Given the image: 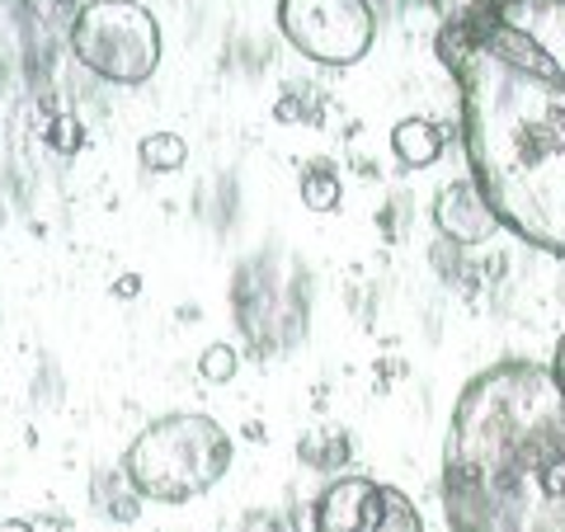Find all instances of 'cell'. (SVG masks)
<instances>
[{
    "label": "cell",
    "mask_w": 565,
    "mask_h": 532,
    "mask_svg": "<svg viewBox=\"0 0 565 532\" xmlns=\"http://www.w3.org/2000/svg\"><path fill=\"white\" fill-rule=\"evenodd\" d=\"M552 382H556V392H561V401H565V334H561V344H556V353H552Z\"/></svg>",
    "instance_id": "14"
},
{
    "label": "cell",
    "mask_w": 565,
    "mask_h": 532,
    "mask_svg": "<svg viewBox=\"0 0 565 532\" xmlns=\"http://www.w3.org/2000/svg\"><path fill=\"white\" fill-rule=\"evenodd\" d=\"M462 147L504 232L565 259V0H481L438 39Z\"/></svg>",
    "instance_id": "1"
},
{
    "label": "cell",
    "mask_w": 565,
    "mask_h": 532,
    "mask_svg": "<svg viewBox=\"0 0 565 532\" xmlns=\"http://www.w3.org/2000/svg\"><path fill=\"white\" fill-rule=\"evenodd\" d=\"M386 513V486L367 476H340L316 500V532H373Z\"/></svg>",
    "instance_id": "6"
},
{
    "label": "cell",
    "mask_w": 565,
    "mask_h": 532,
    "mask_svg": "<svg viewBox=\"0 0 565 532\" xmlns=\"http://www.w3.org/2000/svg\"><path fill=\"white\" fill-rule=\"evenodd\" d=\"M71 52L109 85H147L161 66V24L137 0H90L71 24Z\"/></svg>",
    "instance_id": "4"
},
{
    "label": "cell",
    "mask_w": 565,
    "mask_h": 532,
    "mask_svg": "<svg viewBox=\"0 0 565 532\" xmlns=\"http://www.w3.org/2000/svg\"><path fill=\"white\" fill-rule=\"evenodd\" d=\"M236 368H241V359H236L232 344H207L203 359H199V377H203L207 386H222V382L236 377Z\"/></svg>",
    "instance_id": "12"
},
{
    "label": "cell",
    "mask_w": 565,
    "mask_h": 532,
    "mask_svg": "<svg viewBox=\"0 0 565 532\" xmlns=\"http://www.w3.org/2000/svg\"><path fill=\"white\" fill-rule=\"evenodd\" d=\"M0 532H33L29 519H10V523H0Z\"/></svg>",
    "instance_id": "15"
},
{
    "label": "cell",
    "mask_w": 565,
    "mask_h": 532,
    "mask_svg": "<svg viewBox=\"0 0 565 532\" xmlns=\"http://www.w3.org/2000/svg\"><path fill=\"white\" fill-rule=\"evenodd\" d=\"M444 128L434 118H401L392 128V151L405 170H429L444 161Z\"/></svg>",
    "instance_id": "8"
},
{
    "label": "cell",
    "mask_w": 565,
    "mask_h": 532,
    "mask_svg": "<svg viewBox=\"0 0 565 532\" xmlns=\"http://www.w3.org/2000/svg\"><path fill=\"white\" fill-rule=\"evenodd\" d=\"M434 226L444 232L452 245H486L494 232H504L500 217H494V208L476 180H452L444 193L434 199Z\"/></svg>",
    "instance_id": "7"
},
{
    "label": "cell",
    "mask_w": 565,
    "mask_h": 532,
    "mask_svg": "<svg viewBox=\"0 0 565 532\" xmlns=\"http://www.w3.org/2000/svg\"><path fill=\"white\" fill-rule=\"evenodd\" d=\"M95 504L109 513V519H118V523H132L137 519V509H141V494H137V486L128 481V471H99L95 476Z\"/></svg>",
    "instance_id": "9"
},
{
    "label": "cell",
    "mask_w": 565,
    "mask_h": 532,
    "mask_svg": "<svg viewBox=\"0 0 565 532\" xmlns=\"http://www.w3.org/2000/svg\"><path fill=\"white\" fill-rule=\"evenodd\" d=\"M373 532H424V519L401 490H386V513H382V523Z\"/></svg>",
    "instance_id": "13"
},
{
    "label": "cell",
    "mask_w": 565,
    "mask_h": 532,
    "mask_svg": "<svg viewBox=\"0 0 565 532\" xmlns=\"http://www.w3.org/2000/svg\"><path fill=\"white\" fill-rule=\"evenodd\" d=\"M340 174H334L330 166H307L302 170V203L311 212H334L340 208Z\"/></svg>",
    "instance_id": "11"
},
{
    "label": "cell",
    "mask_w": 565,
    "mask_h": 532,
    "mask_svg": "<svg viewBox=\"0 0 565 532\" xmlns=\"http://www.w3.org/2000/svg\"><path fill=\"white\" fill-rule=\"evenodd\" d=\"M444 509L452 532H565V401L542 363L504 359L462 386Z\"/></svg>",
    "instance_id": "2"
},
{
    "label": "cell",
    "mask_w": 565,
    "mask_h": 532,
    "mask_svg": "<svg viewBox=\"0 0 565 532\" xmlns=\"http://www.w3.org/2000/svg\"><path fill=\"white\" fill-rule=\"evenodd\" d=\"M232 434L217 419L184 411L151 419L122 453V471L141 500L189 504L222 481L232 467Z\"/></svg>",
    "instance_id": "3"
},
{
    "label": "cell",
    "mask_w": 565,
    "mask_h": 532,
    "mask_svg": "<svg viewBox=\"0 0 565 532\" xmlns=\"http://www.w3.org/2000/svg\"><path fill=\"white\" fill-rule=\"evenodd\" d=\"M278 29L302 57L321 66H353L377 39L367 0H278Z\"/></svg>",
    "instance_id": "5"
},
{
    "label": "cell",
    "mask_w": 565,
    "mask_h": 532,
    "mask_svg": "<svg viewBox=\"0 0 565 532\" xmlns=\"http://www.w3.org/2000/svg\"><path fill=\"white\" fill-rule=\"evenodd\" d=\"M137 161L156 174H174V170L189 166V147H184L180 132H147L137 141Z\"/></svg>",
    "instance_id": "10"
}]
</instances>
